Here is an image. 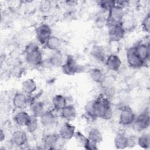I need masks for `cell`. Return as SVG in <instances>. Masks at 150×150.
Segmentation results:
<instances>
[{"instance_id": "cell-1", "label": "cell", "mask_w": 150, "mask_h": 150, "mask_svg": "<svg viewBox=\"0 0 150 150\" xmlns=\"http://www.w3.org/2000/svg\"><path fill=\"white\" fill-rule=\"evenodd\" d=\"M84 110L86 115L93 120L97 118L108 120L112 114L110 99L104 96L87 102Z\"/></svg>"}, {"instance_id": "cell-2", "label": "cell", "mask_w": 150, "mask_h": 150, "mask_svg": "<svg viewBox=\"0 0 150 150\" xmlns=\"http://www.w3.org/2000/svg\"><path fill=\"white\" fill-rule=\"evenodd\" d=\"M41 50L35 43L29 44L25 49L26 61L30 65L39 66L42 64L43 57Z\"/></svg>"}, {"instance_id": "cell-3", "label": "cell", "mask_w": 150, "mask_h": 150, "mask_svg": "<svg viewBox=\"0 0 150 150\" xmlns=\"http://www.w3.org/2000/svg\"><path fill=\"white\" fill-rule=\"evenodd\" d=\"M125 12L124 8L115 4L108 11V16L106 19V24L108 26L121 23L123 22Z\"/></svg>"}, {"instance_id": "cell-4", "label": "cell", "mask_w": 150, "mask_h": 150, "mask_svg": "<svg viewBox=\"0 0 150 150\" xmlns=\"http://www.w3.org/2000/svg\"><path fill=\"white\" fill-rule=\"evenodd\" d=\"M150 124V117L149 110H145L135 117V121L132 125L137 131H143L146 130Z\"/></svg>"}, {"instance_id": "cell-5", "label": "cell", "mask_w": 150, "mask_h": 150, "mask_svg": "<svg viewBox=\"0 0 150 150\" xmlns=\"http://www.w3.org/2000/svg\"><path fill=\"white\" fill-rule=\"evenodd\" d=\"M136 115L132 109L128 105L123 107L120 111L119 116L120 124L124 127L132 125L134 123Z\"/></svg>"}, {"instance_id": "cell-6", "label": "cell", "mask_w": 150, "mask_h": 150, "mask_svg": "<svg viewBox=\"0 0 150 150\" xmlns=\"http://www.w3.org/2000/svg\"><path fill=\"white\" fill-rule=\"evenodd\" d=\"M61 69L64 74L67 76H73L80 71V66L74 57L69 55L67 56L65 62L61 66Z\"/></svg>"}, {"instance_id": "cell-7", "label": "cell", "mask_w": 150, "mask_h": 150, "mask_svg": "<svg viewBox=\"0 0 150 150\" xmlns=\"http://www.w3.org/2000/svg\"><path fill=\"white\" fill-rule=\"evenodd\" d=\"M125 32L126 31L124 28L122 23L114 25L108 27V37L111 42H119L124 38Z\"/></svg>"}, {"instance_id": "cell-8", "label": "cell", "mask_w": 150, "mask_h": 150, "mask_svg": "<svg viewBox=\"0 0 150 150\" xmlns=\"http://www.w3.org/2000/svg\"><path fill=\"white\" fill-rule=\"evenodd\" d=\"M126 58L129 66L134 69L141 68L145 64V62L137 54L134 47L128 49L126 52Z\"/></svg>"}, {"instance_id": "cell-9", "label": "cell", "mask_w": 150, "mask_h": 150, "mask_svg": "<svg viewBox=\"0 0 150 150\" xmlns=\"http://www.w3.org/2000/svg\"><path fill=\"white\" fill-rule=\"evenodd\" d=\"M52 36L50 27L45 23H43L36 29V37L38 41L41 45H45L47 39Z\"/></svg>"}, {"instance_id": "cell-10", "label": "cell", "mask_w": 150, "mask_h": 150, "mask_svg": "<svg viewBox=\"0 0 150 150\" xmlns=\"http://www.w3.org/2000/svg\"><path fill=\"white\" fill-rule=\"evenodd\" d=\"M58 134L62 140L68 141L74 137L76 128L69 122H67L60 127Z\"/></svg>"}, {"instance_id": "cell-11", "label": "cell", "mask_w": 150, "mask_h": 150, "mask_svg": "<svg viewBox=\"0 0 150 150\" xmlns=\"http://www.w3.org/2000/svg\"><path fill=\"white\" fill-rule=\"evenodd\" d=\"M39 118L40 124L45 128L52 127L56 122L55 115L51 110L45 111Z\"/></svg>"}, {"instance_id": "cell-12", "label": "cell", "mask_w": 150, "mask_h": 150, "mask_svg": "<svg viewBox=\"0 0 150 150\" xmlns=\"http://www.w3.org/2000/svg\"><path fill=\"white\" fill-rule=\"evenodd\" d=\"M105 63L108 69L114 71L119 70L122 65L120 58L115 54H109L105 60Z\"/></svg>"}, {"instance_id": "cell-13", "label": "cell", "mask_w": 150, "mask_h": 150, "mask_svg": "<svg viewBox=\"0 0 150 150\" xmlns=\"http://www.w3.org/2000/svg\"><path fill=\"white\" fill-rule=\"evenodd\" d=\"M28 135L22 130H16L13 132L11 137L12 144L16 146H22L28 142Z\"/></svg>"}, {"instance_id": "cell-14", "label": "cell", "mask_w": 150, "mask_h": 150, "mask_svg": "<svg viewBox=\"0 0 150 150\" xmlns=\"http://www.w3.org/2000/svg\"><path fill=\"white\" fill-rule=\"evenodd\" d=\"M133 47L137 54L142 60L145 62V63L149 60L150 56V49L149 43H139Z\"/></svg>"}, {"instance_id": "cell-15", "label": "cell", "mask_w": 150, "mask_h": 150, "mask_svg": "<svg viewBox=\"0 0 150 150\" xmlns=\"http://www.w3.org/2000/svg\"><path fill=\"white\" fill-rule=\"evenodd\" d=\"M29 99L27 96L23 93H16L12 100L14 107L18 110H23L28 105Z\"/></svg>"}, {"instance_id": "cell-16", "label": "cell", "mask_w": 150, "mask_h": 150, "mask_svg": "<svg viewBox=\"0 0 150 150\" xmlns=\"http://www.w3.org/2000/svg\"><path fill=\"white\" fill-rule=\"evenodd\" d=\"M60 115L68 122L73 121L77 116L76 107L73 104H67L60 110Z\"/></svg>"}, {"instance_id": "cell-17", "label": "cell", "mask_w": 150, "mask_h": 150, "mask_svg": "<svg viewBox=\"0 0 150 150\" xmlns=\"http://www.w3.org/2000/svg\"><path fill=\"white\" fill-rule=\"evenodd\" d=\"M60 138V137L59 134L49 133L45 134L42 138L43 145L46 148L53 149L56 145H57Z\"/></svg>"}, {"instance_id": "cell-18", "label": "cell", "mask_w": 150, "mask_h": 150, "mask_svg": "<svg viewBox=\"0 0 150 150\" xmlns=\"http://www.w3.org/2000/svg\"><path fill=\"white\" fill-rule=\"evenodd\" d=\"M47 62L48 64L52 67H61L64 63L63 56L62 52L60 50L53 51L47 59Z\"/></svg>"}, {"instance_id": "cell-19", "label": "cell", "mask_w": 150, "mask_h": 150, "mask_svg": "<svg viewBox=\"0 0 150 150\" xmlns=\"http://www.w3.org/2000/svg\"><path fill=\"white\" fill-rule=\"evenodd\" d=\"M31 115L29 114L26 111L21 110L17 112L13 117L15 122L19 126L26 127L28 125Z\"/></svg>"}, {"instance_id": "cell-20", "label": "cell", "mask_w": 150, "mask_h": 150, "mask_svg": "<svg viewBox=\"0 0 150 150\" xmlns=\"http://www.w3.org/2000/svg\"><path fill=\"white\" fill-rule=\"evenodd\" d=\"M89 75L91 79L96 83L102 84L105 80L104 73L98 68H92L89 70Z\"/></svg>"}, {"instance_id": "cell-21", "label": "cell", "mask_w": 150, "mask_h": 150, "mask_svg": "<svg viewBox=\"0 0 150 150\" xmlns=\"http://www.w3.org/2000/svg\"><path fill=\"white\" fill-rule=\"evenodd\" d=\"M114 144L117 149L128 148V137L123 133H118L114 139Z\"/></svg>"}, {"instance_id": "cell-22", "label": "cell", "mask_w": 150, "mask_h": 150, "mask_svg": "<svg viewBox=\"0 0 150 150\" xmlns=\"http://www.w3.org/2000/svg\"><path fill=\"white\" fill-rule=\"evenodd\" d=\"M45 45L49 50L52 51H56L60 50L62 45V42L61 39L58 36L52 35L47 39Z\"/></svg>"}, {"instance_id": "cell-23", "label": "cell", "mask_w": 150, "mask_h": 150, "mask_svg": "<svg viewBox=\"0 0 150 150\" xmlns=\"http://www.w3.org/2000/svg\"><path fill=\"white\" fill-rule=\"evenodd\" d=\"M22 89L24 93L32 94L37 89V84L33 79H27L22 83Z\"/></svg>"}, {"instance_id": "cell-24", "label": "cell", "mask_w": 150, "mask_h": 150, "mask_svg": "<svg viewBox=\"0 0 150 150\" xmlns=\"http://www.w3.org/2000/svg\"><path fill=\"white\" fill-rule=\"evenodd\" d=\"M52 105L54 110L60 111L67 105V99L62 94H56L52 98Z\"/></svg>"}, {"instance_id": "cell-25", "label": "cell", "mask_w": 150, "mask_h": 150, "mask_svg": "<svg viewBox=\"0 0 150 150\" xmlns=\"http://www.w3.org/2000/svg\"><path fill=\"white\" fill-rule=\"evenodd\" d=\"M87 138L88 139L95 144L97 145L102 142L103 136L100 130L95 127L90 129L88 132Z\"/></svg>"}, {"instance_id": "cell-26", "label": "cell", "mask_w": 150, "mask_h": 150, "mask_svg": "<svg viewBox=\"0 0 150 150\" xmlns=\"http://www.w3.org/2000/svg\"><path fill=\"white\" fill-rule=\"evenodd\" d=\"M45 105L43 102L40 101H35L31 103L30 108L33 115L39 117L40 115L45 111Z\"/></svg>"}, {"instance_id": "cell-27", "label": "cell", "mask_w": 150, "mask_h": 150, "mask_svg": "<svg viewBox=\"0 0 150 150\" xmlns=\"http://www.w3.org/2000/svg\"><path fill=\"white\" fill-rule=\"evenodd\" d=\"M92 56L96 60L100 62H104L105 60V52L103 47L96 45L93 47L91 51Z\"/></svg>"}, {"instance_id": "cell-28", "label": "cell", "mask_w": 150, "mask_h": 150, "mask_svg": "<svg viewBox=\"0 0 150 150\" xmlns=\"http://www.w3.org/2000/svg\"><path fill=\"white\" fill-rule=\"evenodd\" d=\"M138 145L142 149H147L150 148V136L148 133H144L137 138Z\"/></svg>"}, {"instance_id": "cell-29", "label": "cell", "mask_w": 150, "mask_h": 150, "mask_svg": "<svg viewBox=\"0 0 150 150\" xmlns=\"http://www.w3.org/2000/svg\"><path fill=\"white\" fill-rule=\"evenodd\" d=\"M38 117L32 114L30 116V120L26 125V128L28 132L33 133L35 132L38 128Z\"/></svg>"}, {"instance_id": "cell-30", "label": "cell", "mask_w": 150, "mask_h": 150, "mask_svg": "<svg viewBox=\"0 0 150 150\" xmlns=\"http://www.w3.org/2000/svg\"><path fill=\"white\" fill-rule=\"evenodd\" d=\"M115 4V1H101L99 2V5L101 9L106 11H108Z\"/></svg>"}, {"instance_id": "cell-31", "label": "cell", "mask_w": 150, "mask_h": 150, "mask_svg": "<svg viewBox=\"0 0 150 150\" xmlns=\"http://www.w3.org/2000/svg\"><path fill=\"white\" fill-rule=\"evenodd\" d=\"M142 29L146 33L149 32L150 30V15L148 13L143 19L142 21Z\"/></svg>"}, {"instance_id": "cell-32", "label": "cell", "mask_w": 150, "mask_h": 150, "mask_svg": "<svg viewBox=\"0 0 150 150\" xmlns=\"http://www.w3.org/2000/svg\"><path fill=\"white\" fill-rule=\"evenodd\" d=\"M5 132H4L3 129H1V133H0V141H1V142L3 141L5 139Z\"/></svg>"}]
</instances>
